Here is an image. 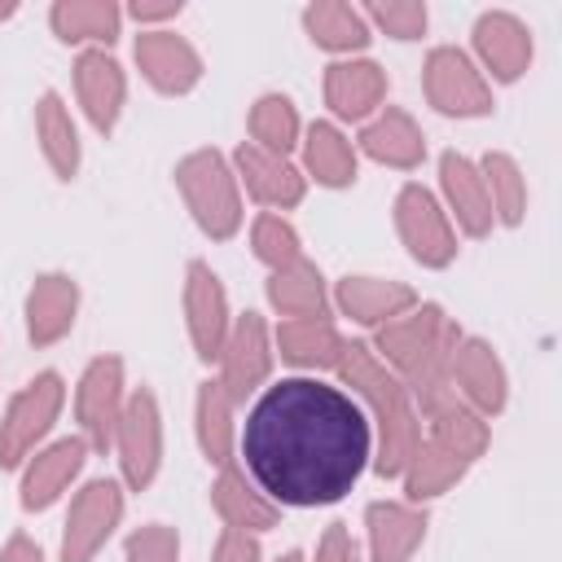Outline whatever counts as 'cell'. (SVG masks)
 Listing matches in <instances>:
<instances>
[{"label": "cell", "instance_id": "1", "mask_svg": "<svg viewBox=\"0 0 562 562\" xmlns=\"http://www.w3.org/2000/svg\"><path fill=\"white\" fill-rule=\"evenodd\" d=\"M237 448L246 479L272 505L316 509L342 501L360 483L373 457V430L342 386L299 373L263 386Z\"/></svg>", "mask_w": 562, "mask_h": 562}, {"label": "cell", "instance_id": "2", "mask_svg": "<svg viewBox=\"0 0 562 562\" xmlns=\"http://www.w3.org/2000/svg\"><path fill=\"white\" fill-rule=\"evenodd\" d=\"M461 342V325L439 307V303H417L400 321L382 325L373 334V356L408 386L417 417L430 408L457 400L452 391V351Z\"/></svg>", "mask_w": 562, "mask_h": 562}, {"label": "cell", "instance_id": "3", "mask_svg": "<svg viewBox=\"0 0 562 562\" xmlns=\"http://www.w3.org/2000/svg\"><path fill=\"white\" fill-rule=\"evenodd\" d=\"M338 378L351 386L347 395L369 408V430H373V474L400 479L413 448L422 443V417L408 395V386L373 356L369 342H342L338 356Z\"/></svg>", "mask_w": 562, "mask_h": 562}, {"label": "cell", "instance_id": "4", "mask_svg": "<svg viewBox=\"0 0 562 562\" xmlns=\"http://www.w3.org/2000/svg\"><path fill=\"white\" fill-rule=\"evenodd\" d=\"M176 189L193 215V224L211 241H228L241 228V184L233 176V162L220 149H193L176 162Z\"/></svg>", "mask_w": 562, "mask_h": 562}, {"label": "cell", "instance_id": "5", "mask_svg": "<svg viewBox=\"0 0 562 562\" xmlns=\"http://www.w3.org/2000/svg\"><path fill=\"white\" fill-rule=\"evenodd\" d=\"M66 404V382L57 369L35 373L4 408L0 417V470H18L26 465V457L44 443V435L53 430V422L61 417Z\"/></svg>", "mask_w": 562, "mask_h": 562}, {"label": "cell", "instance_id": "6", "mask_svg": "<svg viewBox=\"0 0 562 562\" xmlns=\"http://www.w3.org/2000/svg\"><path fill=\"white\" fill-rule=\"evenodd\" d=\"M422 92H426L430 110H439L448 119H483V114H492V83L483 79L474 57L452 48V44H439V48L426 53Z\"/></svg>", "mask_w": 562, "mask_h": 562}, {"label": "cell", "instance_id": "7", "mask_svg": "<svg viewBox=\"0 0 562 562\" xmlns=\"http://www.w3.org/2000/svg\"><path fill=\"white\" fill-rule=\"evenodd\" d=\"M110 448L119 452V474L132 492H145L158 479V470H162V408H158V395L149 386H136L127 395Z\"/></svg>", "mask_w": 562, "mask_h": 562}, {"label": "cell", "instance_id": "8", "mask_svg": "<svg viewBox=\"0 0 562 562\" xmlns=\"http://www.w3.org/2000/svg\"><path fill=\"white\" fill-rule=\"evenodd\" d=\"M391 211H395V233H400L404 250L422 268H448L457 259V228H452L443 202L426 184L408 180L395 193V206Z\"/></svg>", "mask_w": 562, "mask_h": 562}, {"label": "cell", "instance_id": "9", "mask_svg": "<svg viewBox=\"0 0 562 562\" xmlns=\"http://www.w3.org/2000/svg\"><path fill=\"white\" fill-rule=\"evenodd\" d=\"M127 404V382H123V360L119 356H92L79 373L75 386V422H79V439L97 452H105L114 443V426L123 417Z\"/></svg>", "mask_w": 562, "mask_h": 562}, {"label": "cell", "instance_id": "10", "mask_svg": "<svg viewBox=\"0 0 562 562\" xmlns=\"http://www.w3.org/2000/svg\"><path fill=\"white\" fill-rule=\"evenodd\" d=\"M180 303H184V329H189L193 356H198L202 364H215L220 351H224V338H228V329H233L228 290H224L220 272H215L211 263H202V259H189Z\"/></svg>", "mask_w": 562, "mask_h": 562}, {"label": "cell", "instance_id": "11", "mask_svg": "<svg viewBox=\"0 0 562 562\" xmlns=\"http://www.w3.org/2000/svg\"><path fill=\"white\" fill-rule=\"evenodd\" d=\"M119 522H123V487L114 479L83 483L61 522V562H92Z\"/></svg>", "mask_w": 562, "mask_h": 562}, {"label": "cell", "instance_id": "12", "mask_svg": "<svg viewBox=\"0 0 562 562\" xmlns=\"http://www.w3.org/2000/svg\"><path fill=\"white\" fill-rule=\"evenodd\" d=\"M272 338H268V325L259 312H241L233 316V329L224 338V351H220V386L228 391L233 404H246L272 373Z\"/></svg>", "mask_w": 562, "mask_h": 562}, {"label": "cell", "instance_id": "13", "mask_svg": "<svg viewBox=\"0 0 562 562\" xmlns=\"http://www.w3.org/2000/svg\"><path fill=\"white\" fill-rule=\"evenodd\" d=\"M452 391L461 404H470L479 417H496L509 404V373L496 356V347L487 338L461 334L457 351H452Z\"/></svg>", "mask_w": 562, "mask_h": 562}, {"label": "cell", "instance_id": "14", "mask_svg": "<svg viewBox=\"0 0 562 562\" xmlns=\"http://www.w3.org/2000/svg\"><path fill=\"white\" fill-rule=\"evenodd\" d=\"M470 40H474L479 70H487L496 83H514V79H522L527 66H531V53H536L527 22L514 18L509 9H487V13H479ZM487 75H483V79H487Z\"/></svg>", "mask_w": 562, "mask_h": 562}, {"label": "cell", "instance_id": "15", "mask_svg": "<svg viewBox=\"0 0 562 562\" xmlns=\"http://www.w3.org/2000/svg\"><path fill=\"white\" fill-rule=\"evenodd\" d=\"M136 66L145 75V83L162 97H184L202 83V53L176 35V31H140L136 35Z\"/></svg>", "mask_w": 562, "mask_h": 562}, {"label": "cell", "instance_id": "16", "mask_svg": "<svg viewBox=\"0 0 562 562\" xmlns=\"http://www.w3.org/2000/svg\"><path fill=\"white\" fill-rule=\"evenodd\" d=\"M75 97L88 114V123L110 136L123 119V105H127V75L123 66L105 53V48H83L75 57Z\"/></svg>", "mask_w": 562, "mask_h": 562}, {"label": "cell", "instance_id": "17", "mask_svg": "<svg viewBox=\"0 0 562 562\" xmlns=\"http://www.w3.org/2000/svg\"><path fill=\"white\" fill-rule=\"evenodd\" d=\"M386 101V70L369 57H338L325 66V105L342 123H369Z\"/></svg>", "mask_w": 562, "mask_h": 562}, {"label": "cell", "instance_id": "18", "mask_svg": "<svg viewBox=\"0 0 562 562\" xmlns=\"http://www.w3.org/2000/svg\"><path fill=\"white\" fill-rule=\"evenodd\" d=\"M233 176H237V184H246V193L259 202V206H268V211H290V206H299L303 202V193H307V180H303V171L290 162V158H281V154H268V149H259V145H237V154H233Z\"/></svg>", "mask_w": 562, "mask_h": 562}, {"label": "cell", "instance_id": "19", "mask_svg": "<svg viewBox=\"0 0 562 562\" xmlns=\"http://www.w3.org/2000/svg\"><path fill=\"white\" fill-rule=\"evenodd\" d=\"M88 461V443L75 435V439H57L48 448H35L26 457V470H22V509L26 514H44L83 470Z\"/></svg>", "mask_w": 562, "mask_h": 562}, {"label": "cell", "instance_id": "20", "mask_svg": "<svg viewBox=\"0 0 562 562\" xmlns=\"http://www.w3.org/2000/svg\"><path fill=\"white\" fill-rule=\"evenodd\" d=\"M430 514L408 501H369L364 509V536H369V562H408L426 540Z\"/></svg>", "mask_w": 562, "mask_h": 562}, {"label": "cell", "instance_id": "21", "mask_svg": "<svg viewBox=\"0 0 562 562\" xmlns=\"http://www.w3.org/2000/svg\"><path fill=\"white\" fill-rule=\"evenodd\" d=\"M439 189H443V211L448 220H457V228L465 237H487L496 215H492V202H487V189H483V176L479 167L457 154V149H443L439 154Z\"/></svg>", "mask_w": 562, "mask_h": 562}, {"label": "cell", "instance_id": "22", "mask_svg": "<svg viewBox=\"0 0 562 562\" xmlns=\"http://www.w3.org/2000/svg\"><path fill=\"white\" fill-rule=\"evenodd\" d=\"M334 307L364 329H382L417 307V290L386 277H342L334 285Z\"/></svg>", "mask_w": 562, "mask_h": 562}, {"label": "cell", "instance_id": "23", "mask_svg": "<svg viewBox=\"0 0 562 562\" xmlns=\"http://www.w3.org/2000/svg\"><path fill=\"white\" fill-rule=\"evenodd\" d=\"M79 316V281L70 272H40L26 290V338L35 347H53L75 329Z\"/></svg>", "mask_w": 562, "mask_h": 562}, {"label": "cell", "instance_id": "24", "mask_svg": "<svg viewBox=\"0 0 562 562\" xmlns=\"http://www.w3.org/2000/svg\"><path fill=\"white\" fill-rule=\"evenodd\" d=\"M211 509L220 514V522L228 531H246V536H263L272 527H281V505H272L250 479L246 470L233 461L211 479Z\"/></svg>", "mask_w": 562, "mask_h": 562}, {"label": "cell", "instance_id": "25", "mask_svg": "<svg viewBox=\"0 0 562 562\" xmlns=\"http://www.w3.org/2000/svg\"><path fill=\"white\" fill-rule=\"evenodd\" d=\"M373 162L382 167H395V171H413L426 162V136L417 127V119L400 105H382L364 127H360V140H356Z\"/></svg>", "mask_w": 562, "mask_h": 562}, {"label": "cell", "instance_id": "26", "mask_svg": "<svg viewBox=\"0 0 562 562\" xmlns=\"http://www.w3.org/2000/svg\"><path fill=\"white\" fill-rule=\"evenodd\" d=\"M299 149H303V180H316L325 189H347L356 184L360 176V158H356V145L342 136L338 123H312L303 136H299Z\"/></svg>", "mask_w": 562, "mask_h": 562}, {"label": "cell", "instance_id": "27", "mask_svg": "<svg viewBox=\"0 0 562 562\" xmlns=\"http://www.w3.org/2000/svg\"><path fill=\"white\" fill-rule=\"evenodd\" d=\"M342 334L329 316H299V321H281L272 334V351H281L285 364L294 369H338L342 356Z\"/></svg>", "mask_w": 562, "mask_h": 562}, {"label": "cell", "instance_id": "28", "mask_svg": "<svg viewBox=\"0 0 562 562\" xmlns=\"http://www.w3.org/2000/svg\"><path fill=\"white\" fill-rule=\"evenodd\" d=\"M35 140H40V154H44V162L53 167V176L70 184V180L79 176L83 145H79V127H75L66 101H61L53 88L40 92V101H35Z\"/></svg>", "mask_w": 562, "mask_h": 562}, {"label": "cell", "instance_id": "29", "mask_svg": "<svg viewBox=\"0 0 562 562\" xmlns=\"http://www.w3.org/2000/svg\"><path fill=\"white\" fill-rule=\"evenodd\" d=\"M233 400L220 382H198V395H193V435H198V448L202 457L224 470L237 461V426H233Z\"/></svg>", "mask_w": 562, "mask_h": 562}, {"label": "cell", "instance_id": "30", "mask_svg": "<svg viewBox=\"0 0 562 562\" xmlns=\"http://www.w3.org/2000/svg\"><path fill=\"white\" fill-rule=\"evenodd\" d=\"M48 26L61 44L110 48L123 26V9L114 0H57L48 9Z\"/></svg>", "mask_w": 562, "mask_h": 562}, {"label": "cell", "instance_id": "31", "mask_svg": "<svg viewBox=\"0 0 562 562\" xmlns=\"http://www.w3.org/2000/svg\"><path fill=\"white\" fill-rule=\"evenodd\" d=\"M465 470H470V461H465V457H457L452 448H443L439 439H430V435H426V439L413 448V457H408V465H404L400 483H404L408 505H426V501L443 496L448 487H457V483L465 479Z\"/></svg>", "mask_w": 562, "mask_h": 562}, {"label": "cell", "instance_id": "32", "mask_svg": "<svg viewBox=\"0 0 562 562\" xmlns=\"http://www.w3.org/2000/svg\"><path fill=\"white\" fill-rule=\"evenodd\" d=\"M303 31H307V40L316 48L342 53V57H356L373 40L364 13L356 4H342V0H316V4H307L303 9Z\"/></svg>", "mask_w": 562, "mask_h": 562}, {"label": "cell", "instance_id": "33", "mask_svg": "<svg viewBox=\"0 0 562 562\" xmlns=\"http://www.w3.org/2000/svg\"><path fill=\"white\" fill-rule=\"evenodd\" d=\"M272 312H281L285 321H299V316H325L329 307V290H325V277L312 259H299L290 268H277L268 272V285H263Z\"/></svg>", "mask_w": 562, "mask_h": 562}, {"label": "cell", "instance_id": "34", "mask_svg": "<svg viewBox=\"0 0 562 562\" xmlns=\"http://www.w3.org/2000/svg\"><path fill=\"white\" fill-rule=\"evenodd\" d=\"M246 132H250V145L290 158V149H299L303 123L285 92H263V97H255V105L246 114Z\"/></svg>", "mask_w": 562, "mask_h": 562}, {"label": "cell", "instance_id": "35", "mask_svg": "<svg viewBox=\"0 0 562 562\" xmlns=\"http://www.w3.org/2000/svg\"><path fill=\"white\" fill-rule=\"evenodd\" d=\"M474 167H479V176H483L492 215H496L505 228H518L522 215H527V176H522V167H518L505 149H487Z\"/></svg>", "mask_w": 562, "mask_h": 562}, {"label": "cell", "instance_id": "36", "mask_svg": "<svg viewBox=\"0 0 562 562\" xmlns=\"http://www.w3.org/2000/svg\"><path fill=\"white\" fill-rule=\"evenodd\" d=\"M426 426H430V439H439L443 448H452L457 457H465L470 465L487 452V443H492V426H487V417H479L470 404H461V400H448V404H439V408H430L426 413Z\"/></svg>", "mask_w": 562, "mask_h": 562}, {"label": "cell", "instance_id": "37", "mask_svg": "<svg viewBox=\"0 0 562 562\" xmlns=\"http://www.w3.org/2000/svg\"><path fill=\"white\" fill-rule=\"evenodd\" d=\"M250 250H255V259L268 263L272 272H277V268H290V263H299V259H307V255H303V241H299V228H294L285 215H277V211L255 215V224H250Z\"/></svg>", "mask_w": 562, "mask_h": 562}, {"label": "cell", "instance_id": "38", "mask_svg": "<svg viewBox=\"0 0 562 562\" xmlns=\"http://www.w3.org/2000/svg\"><path fill=\"white\" fill-rule=\"evenodd\" d=\"M360 13H364V22H369V31H382V35H391V40H400V44L422 40V35H426V26H430V13H426V4H422V0L364 4Z\"/></svg>", "mask_w": 562, "mask_h": 562}, {"label": "cell", "instance_id": "39", "mask_svg": "<svg viewBox=\"0 0 562 562\" xmlns=\"http://www.w3.org/2000/svg\"><path fill=\"white\" fill-rule=\"evenodd\" d=\"M123 562H180V536L167 522H145L123 540Z\"/></svg>", "mask_w": 562, "mask_h": 562}, {"label": "cell", "instance_id": "40", "mask_svg": "<svg viewBox=\"0 0 562 562\" xmlns=\"http://www.w3.org/2000/svg\"><path fill=\"white\" fill-rule=\"evenodd\" d=\"M316 562H360V544L347 522H329L316 540Z\"/></svg>", "mask_w": 562, "mask_h": 562}, {"label": "cell", "instance_id": "41", "mask_svg": "<svg viewBox=\"0 0 562 562\" xmlns=\"http://www.w3.org/2000/svg\"><path fill=\"white\" fill-rule=\"evenodd\" d=\"M259 536H246V531H220L215 549H211V562H259Z\"/></svg>", "mask_w": 562, "mask_h": 562}, {"label": "cell", "instance_id": "42", "mask_svg": "<svg viewBox=\"0 0 562 562\" xmlns=\"http://www.w3.org/2000/svg\"><path fill=\"white\" fill-rule=\"evenodd\" d=\"M180 0H132L127 4V18L140 22V31H162L167 18H180Z\"/></svg>", "mask_w": 562, "mask_h": 562}, {"label": "cell", "instance_id": "43", "mask_svg": "<svg viewBox=\"0 0 562 562\" xmlns=\"http://www.w3.org/2000/svg\"><path fill=\"white\" fill-rule=\"evenodd\" d=\"M0 562H44V549H40L26 531H13V536L0 544Z\"/></svg>", "mask_w": 562, "mask_h": 562}, {"label": "cell", "instance_id": "44", "mask_svg": "<svg viewBox=\"0 0 562 562\" xmlns=\"http://www.w3.org/2000/svg\"><path fill=\"white\" fill-rule=\"evenodd\" d=\"M18 13V0H0V22H9Z\"/></svg>", "mask_w": 562, "mask_h": 562}, {"label": "cell", "instance_id": "45", "mask_svg": "<svg viewBox=\"0 0 562 562\" xmlns=\"http://www.w3.org/2000/svg\"><path fill=\"white\" fill-rule=\"evenodd\" d=\"M277 562H303V553H299V549H290V553H281Z\"/></svg>", "mask_w": 562, "mask_h": 562}]
</instances>
